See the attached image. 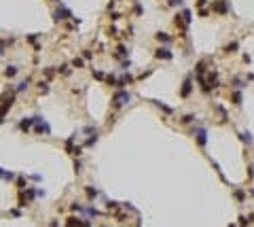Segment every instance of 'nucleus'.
Wrapping results in <instances>:
<instances>
[{
    "label": "nucleus",
    "instance_id": "f257e3e1",
    "mask_svg": "<svg viewBox=\"0 0 254 227\" xmlns=\"http://www.w3.org/2000/svg\"><path fill=\"white\" fill-rule=\"evenodd\" d=\"M129 100H131V96L127 92H119V94H114V100L112 102H114V106H121V104H127Z\"/></svg>",
    "mask_w": 254,
    "mask_h": 227
},
{
    "label": "nucleus",
    "instance_id": "f03ea898",
    "mask_svg": "<svg viewBox=\"0 0 254 227\" xmlns=\"http://www.w3.org/2000/svg\"><path fill=\"white\" fill-rule=\"evenodd\" d=\"M53 17H55V21H64V19L70 17V11H68V9H57L53 13Z\"/></svg>",
    "mask_w": 254,
    "mask_h": 227
},
{
    "label": "nucleus",
    "instance_id": "7ed1b4c3",
    "mask_svg": "<svg viewBox=\"0 0 254 227\" xmlns=\"http://www.w3.org/2000/svg\"><path fill=\"white\" fill-rule=\"evenodd\" d=\"M195 136H197V142H199L201 147L207 142V138H205V130H203V127H195Z\"/></svg>",
    "mask_w": 254,
    "mask_h": 227
},
{
    "label": "nucleus",
    "instance_id": "20e7f679",
    "mask_svg": "<svg viewBox=\"0 0 254 227\" xmlns=\"http://www.w3.org/2000/svg\"><path fill=\"white\" fill-rule=\"evenodd\" d=\"M155 55H157L159 60H172V53H170V49H165V47H159Z\"/></svg>",
    "mask_w": 254,
    "mask_h": 227
},
{
    "label": "nucleus",
    "instance_id": "39448f33",
    "mask_svg": "<svg viewBox=\"0 0 254 227\" xmlns=\"http://www.w3.org/2000/svg\"><path fill=\"white\" fill-rule=\"evenodd\" d=\"M212 9H214L216 13H227V4H224V0H218V2H214V4H212Z\"/></svg>",
    "mask_w": 254,
    "mask_h": 227
},
{
    "label": "nucleus",
    "instance_id": "423d86ee",
    "mask_svg": "<svg viewBox=\"0 0 254 227\" xmlns=\"http://www.w3.org/2000/svg\"><path fill=\"white\" fill-rule=\"evenodd\" d=\"M32 123H34V117H32V119H24V121L19 123V127H21V130H30Z\"/></svg>",
    "mask_w": 254,
    "mask_h": 227
},
{
    "label": "nucleus",
    "instance_id": "0eeeda50",
    "mask_svg": "<svg viewBox=\"0 0 254 227\" xmlns=\"http://www.w3.org/2000/svg\"><path fill=\"white\" fill-rule=\"evenodd\" d=\"M68 227H85L81 219H68Z\"/></svg>",
    "mask_w": 254,
    "mask_h": 227
},
{
    "label": "nucleus",
    "instance_id": "6e6552de",
    "mask_svg": "<svg viewBox=\"0 0 254 227\" xmlns=\"http://www.w3.org/2000/svg\"><path fill=\"white\" fill-rule=\"evenodd\" d=\"M189 92H191V79H187V81H184V87H182V96H189Z\"/></svg>",
    "mask_w": 254,
    "mask_h": 227
},
{
    "label": "nucleus",
    "instance_id": "1a4fd4ad",
    "mask_svg": "<svg viewBox=\"0 0 254 227\" xmlns=\"http://www.w3.org/2000/svg\"><path fill=\"white\" fill-rule=\"evenodd\" d=\"M157 40H159V42H170V36H167L165 32H159V34H157Z\"/></svg>",
    "mask_w": 254,
    "mask_h": 227
},
{
    "label": "nucleus",
    "instance_id": "9d476101",
    "mask_svg": "<svg viewBox=\"0 0 254 227\" xmlns=\"http://www.w3.org/2000/svg\"><path fill=\"white\" fill-rule=\"evenodd\" d=\"M28 83H30V79H26V81H21V83L17 85V92H24V89L28 87Z\"/></svg>",
    "mask_w": 254,
    "mask_h": 227
},
{
    "label": "nucleus",
    "instance_id": "9b49d317",
    "mask_svg": "<svg viewBox=\"0 0 254 227\" xmlns=\"http://www.w3.org/2000/svg\"><path fill=\"white\" fill-rule=\"evenodd\" d=\"M15 72H17L15 66H9V68H7V77H15Z\"/></svg>",
    "mask_w": 254,
    "mask_h": 227
},
{
    "label": "nucleus",
    "instance_id": "f8f14e48",
    "mask_svg": "<svg viewBox=\"0 0 254 227\" xmlns=\"http://www.w3.org/2000/svg\"><path fill=\"white\" fill-rule=\"evenodd\" d=\"M241 136V140H246V142H252V136H250V132H244V134H239Z\"/></svg>",
    "mask_w": 254,
    "mask_h": 227
},
{
    "label": "nucleus",
    "instance_id": "ddd939ff",
    "mask_svg": "<svg viewBox=\"0 0 254 227\" xmlns=\"http://www.w3.org/2000/svg\"><path fill=\"white\" fill-rule=\"evenodd\" d=\"M235 49H237V42H231V45H227V51H229V53H233Z\"/></svg>",
    "mask_w": 254,
    "mask_h": 227
},
{
    "label": "nucleus",
    "instance_id": "4468645a",
    "mask_svg": "<svg viewBox=\"0 0 254 227\" xmlns=\"http://www.w3.org/2000/svg\"><path fill=\"white\" fill-rule=\"evenodd\" d=\"M233 102H235V104H241V94H239V92L233 94Z\"/></svg>",
    "mask_w": 254,
    "mask_h": 227
},
{
    "label": "nucleus",
    "instance_id": "2eb2a0df",
    "mask_svg": "<svg viewBox=\"0 0 254 227\" xmlns=\"http://www.w3.org/2000/svg\"><path fill=\"white\" fill-rule=\"evenodd\" d=\"M87 195H89V197H96V195H98V191H96V189H91V187H87Z\"/></svg>",
    "mask_w": 254,
    "mask_h": 227
},
{
    "label": "nucleus",
    "instance_id": "dca6fc26",
    "mask_svg": "<svg viewBox=\"0 0 254 227\" xmlns=\"http://www.w3.org/2000/svg\"><path fill=\"white\" fill-rule=\"evenodd\" d=\"M191 121H193V115H187V117L182 119V123H191Z\"/></svg>",
    "mask_w": 254,
    "mask_h": 227
},
{
    "label": "nucleus",
    "instance_id": "f3484780",
    "mask_svg": "<svg viewBox=\"0 0 254 227\" xmlns=\"http://www.w3.org/2000/svg\"><path fill=\"white\" fill-rule=\"evenodd\" d=\"M72 66H76V68H78V66H83V60H74V62H72Z\"/></svg>",
    "mask_w": 254,
    "mask_h": 227
},
{
    "label": "nucleus",
    "instance_id": "a211bd4d",
    "mask_svg": "<svg viewBox=\"0 0 254 227\" xmlns=\"http://www.w3.org/2000/svg\"><path fill=\"white\" fill-rule=\"evenodd\" d=\"M170 4H172V7H176V4H182V0H170Z\"/></svg>",
    "mask_w": 254,
    "mask_h": 227
}]
</instances>
